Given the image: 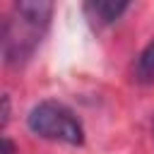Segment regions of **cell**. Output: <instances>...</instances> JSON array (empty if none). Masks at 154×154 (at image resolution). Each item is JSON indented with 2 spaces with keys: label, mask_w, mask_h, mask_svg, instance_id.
Returning a JSON list of instances; mask_svg holds the SVG:
<instances>
[{
  "label": "cell",
  "mask_w": 154,
  "mask_h": 154,
  "mask_svg": "<svg viewBox=\"0 0 154 154\" xmlns=\"http://www.w3.org/2000/svg\"><path fill=\"white\" fill-rule=\"evenodd\" d=\"M53 5L46 0H19L12 5V12L2 26V55L10 65L24 63L41 43Z\"/></svg>",
  "instance_id": "obj_1"
},
{
  "label": "cell",
  "mask_w": 154,
  "mask_h": 154,
  "mask_svg": "<svg viewBox=\"0 0 154 154\" xmlns=\"http://www.w3.org/2000/svg\"><path fill=\"white\" fill-rule=\"evenodd\" d=\"M26 125L31 132H36L46 140H55V142H65V144H75V147L84 142L82 123L67 106H63L58 101L36 103L26 116Z\"/></svg>",
  "instance_id": "obj_2"
},
{
  "label": "cell",
  "mask_w": 154,
  "mask_h": 154,
  "mask_svg": "<svg viewBox=\"0 0 154 154\" xmlns=\"http://www.w3.org/2000/svg\"><path fill=\"white\" fill-rule=\"evenodd\" d=\"M125 10H128V2H116V0H96V2L84 5V12L89 14V19H94L99 24L116 22Z\"/></svg>",
  "instance_id": "obj_3"
},
{
  "label": "cell",
  "mask_w": 154,
  "mask_h": 154,
  "mask_svg": "<svg viewBox=\"0 0 154 154\" xmlns=\"http://www.w3.org/2000/svg\"><path fill=\"white\" fill-rule=\"evenodd\" d=\"M135 79L142 84L154 82V41H149L135 60Z\"/></svg>",
  "instance_id": "obj_4"
}]
</instances>
